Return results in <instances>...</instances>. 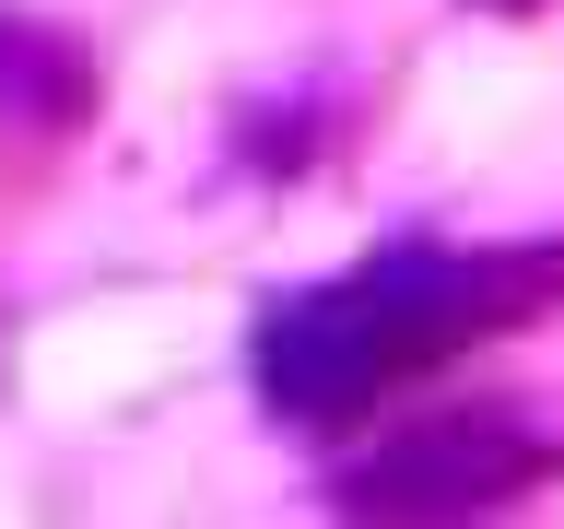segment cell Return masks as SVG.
I'll return each instance as SVG.
<instances>
[{"mask_svg":"<svg viewBox=\"0 0 564 529\" xmlns=\"http://www.w3.org/2000/svg\"><path fill=\"white\" fill-rule=\"evenodd\" d=\"M518 271H470V259H435V247H400L388 271H352L329 294H306L294 317H271V388L306 400V412H341L377 377H400L412 353L458 342L482 294H506Z\"/></svg>","mask_w":564,"mask_h":529,"instance_id":"obj_1","label":"cell"},{"mask_svg":"<svg viewBox=\"0 0 564 529\" xmlns=\"http://www.w3.org/2000/svg\"><path fill=\"white\" fill-rule=\"evenodd\" d=\"M506 483H529V435L494 412H447V423H400L365 458H341V506L365 529H435L494 506Z\"/></svg>","mask_w":564,"mask_h":529,"instance_id":"obj_2","label":"cell"},{"mask_svg":"<svg viewBox=\"0 0 564 529\" xmlns=\"http://www.w3.org/2000/svg\"><path fill=\"white\" fill-rule=\"evenodd\" d=\"M494 12H529V0H494Z\"/></svg>","mask_w":564,"mask_h":529,"instance_id":"obj_3","label":"cell"}]
</instances>
